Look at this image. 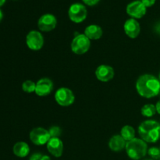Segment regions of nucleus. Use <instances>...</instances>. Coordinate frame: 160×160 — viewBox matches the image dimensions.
Masks as SVG:
<instances>
[{
  "label": "nucleus",
  "instance_id": "nucleus-1",
  "mask_svg": "<svg viewBox=\"0 0 160 160\" xmlns=\"http://www.w3.org/2000/svg\"><path fill=\"white\" fill-rule=\"evenodd\" d=\"M136 89L141 96L153 98L160 93V81L152 74L142 75L136 82Z\"/></svg>",
  "mask_w": 160,
  "mask_h": 160
},
{
  "label": "nucleus",
  "instance_id": "nucleus-2",
  "mask_svg": "<svg viewBox=\"0 0 160 160\" xmlns=\"http://www.w3.org/2000/svg\"><path fill=\"white\" fill-rule=\"evenodd\" d=\"M138 134L146 143H155L160 139V123L156 120H145L139 125Z\"/></svg>",
  "mask_w": 160,
  "mask_h": 160
},
{
  "label": "nucleus",
  "instance_id": "nucleus-3",
  "mask_svg": "<svg viewBox=\"0 0 160 160\" xmlns=\"http://www.w3.org/2000/svg\"><path fill=\"white\" fill-rule=\"evenodd\" d=\"M125 149L128 157L131 159L139 160L148 153V145L142 138H135L133 140L127 142Z\"/></svg>",
  "mask_w": 160,
  "mask_h": 160
},
{
  "label": "nucleus",
  "instance_id": "nucleus-4",
  "mask_svg": "<svg viewBox=\"0 0 160 160\" xmlns=\"http://www.w3.org/2000/svg\"><path fill=\"white\" fill-rule=\"evenodd\" d=\"M91 46L90 39L84 34L75 36L71 42V50L77 55H82L87 52Z\"/></svg>",
  "mask_w": 160,
  "mask_h": 160
},
{
  "label": "nucleus",
  "instance_id": "nucleus-5",
  "mask_svg": "<svg viewBox=\"0 0 160 160\" xmlns=\"http://www.w3.org/2000/svg\"><path fill=\"white\" fill-rule=\"evenodd\" d=\"M68 16L71 21L77 23H81L87 18V9L84 5L81 3H74L69 8Z\"/></svg>",
  "mask_w": 160,
  "mask_h": 160
},
{
  "label": "nucleus",
  "instance_id": "nucleus-6",
  "mask_svg": "<svg viewBox=\"0 0 160 160\" xmlns=\"http://www.w3.org/2000/svg\"><path fill=\"white\" fill-rule=\"evenodd\" d=\"M56 102L61 106H70L74 102L75 96L73 92L67 88H60L55 94Z\"/></svg>",
  "mask_w": 160,
  "mask_h": 160
},
{
  "label": "nucleus",
  "instance_id": "nucleus-7",
  "mask_svg": "<svg viewBox=\"0 0 160 160\" xmlns=\"http://www.w3.org/2000/svg\"><path fill=\"white\" fill-rule=\"evenodd\" d=\"M51 138L48 130L42 128H34L30 132V140L36 145H43L48 143Z\"/></svg>",
  "mask_w": 160,
  "mask_h": 160
},
{
  "label": "nucleus",
  "instance_id": "nucleus-8",
  "mask_svg": "<svg viewBox=\"0 0 160 160\" xmlns=\"http://www.w3.org/2000/svg\"><path fill=\"white\" fill-rule=\"evenodd\" d=\"M26 43L30 49L38 51L44 45V38L39 31H31L26 37Z\"/></svg>",
  "mask_w": 160,
  "mask_h": 160
},
{
  "label": "nucleus",
  "instance_id": "nucleus-9",
  "mask_svg": "<svg viewBox=\"0 0 160 160\" xmlns=\"http://www.w3.org/2000/svg\"><path fill=\"white\" fill-rule=\"evenodd\" d=\"M57 24V20L54 15L50 13H46L42 15L39 18L38 22V27L39 30L44 32H48L55 29Z\"/></svg>",
  "mask_w": 160,
  "mask_h": 160
},
{
  "label": "nucleus",
  "instance_id": "nucleus-10",
  "mask_svg": "<svg viewBox=\"0 0 160 160\" xmlns=\"http://www.w3.org/2000/svg\"><path fill=\"white\" fill-rule=\"evenodd\" d=\"M147 8L141 1H134L128 5L127 12L130 17L134 19H141L145 15Z\"/></svg>",
  "mask_w": 160,
  "mask_h": 160
},
{
  "label": "nucleus",
  "instance_id": "nucleus-11",
  "mask_svg": "<svg viewBox=\"0 0 160 160\" xmlns=\"http://www.w3.org/2000/svg\"><path fill=\"white\" fill-rule=\"evenodd\" d=\"M53 91V83L48 78H42L36 84L35 93L38 96H47Z\"/></svg>",
  "mask_w": 160,
  "mask_h": 160
},
{
  "label": "nucleus",
  "instance_id": "nucleus-12",
  "mask_svg": "<svg viewBox=\"0 0 160 160\" xmlns=\"http://www.w3.org/2000/svg\"><path fill=\"white\" fill-rule=\"evenodd\" d=\"M114 70L112 67L108 65H101L97 67L95 76L98 81L102 82H108L113 78Z\"/></svg>",
  "mask_w": 160,
  "mask_h": 160
},
{
  "label": "nucleus",
  "instance_id": "nucleus-13",
  "mask_svg": "<svg viewBox=\"0 0 160 160\" xmlns=\"http://www.w3.org/2000/svg\"><path fill=\"white\" fill-rule=\"evenodd\" d=\"M47 149L55 157H60L63 152V143L59 138H51L48 142Z\"/></svg>",
  "mask_w": 160,
  "mask_h": 160
},
{
  "label": "nucleus",
  "instance_id": "nucleus-14",
  "mask_svg": "<svg viewBox=\"0 0 160 160\" xmlns=\"http://www.w3.org/2000/svg\"><path fill=\"white\" fill-rule=\"evenodd\" d=\"M123 28L127 35L131 38H136L140 34L141 27L136 19H128L124 23Z\"/></svg>",
  "mask_w": 160,
  "mask_h": 160
},
{
  "label": "nucleus",
  "instance_id": "nucleus-15",
  "mask_svg": "<svg viewBox=\"0 0 160 160\" xmlns=\"http://www.w3.org/2000/svg\"><path fill=\"white\" fill-rule=\"evenodd\" d=\"M127 142L120 134L112 136L109 142V147L112 151L120 152L126 147Z\"/></svg>",
  "mask_w": 160,
  "mask_h": 160
},
{
  "label": "nucleus",
  "instance_id": "nucleus-16",
  "mask_svg": "<svg viewBox=\"0 0 160 160\" xmlns=\"http://www.w3.org/2000/svg\"><path fill=\"white\" fill-rule=\"evenodd\" d=\"M102 29L96 24H91L84 30V34L90 40H98L102 36Z\"/></svg>",
  "mask_w": 160,
  "mask_h": 160
},
{
  "label": "nucleus",
  "instance_id": "nucleus-17",
  "mask_svg": "<svg viewBox=\"0 0 160 160\" xmlns=\"http://www.w3.org/2000/svg\"><path fill=\"white\" fill-rule=\"evenodd\" d=\"M12 152L17 157H26L30 152V147L26 142H19L14 145L13 148H12Z\"/></svg>",
  "mask_w": 160,
  "mask_h": 160
},
{
  "label": "nucleus",
  "instance_id": "nucleus-18",
  "mask_svg": "<svg viewBox=\"0 0 160 160\" xmlns=\"http://www.w3.org/2000/svg\"><path fill=\"white\" fill-rule=\"evenodd\" d=\"M120 135L123 137V138L126 142H129V141L135 138V130L131 126L126 125V126L122 128L121 131H120Z\"/></svg>",
  "mask_w": 160,
  "mask_h": 160
},
{
  "label": "nucleus",
  "instance_id": "nucleus-19",
  "mask_svg": "<svg viewBox=\"0 0 160 160\" xmlns=\"http://www.w3.org/2000/svg\"><path fill=\"white\" fill-rule=\"evenodd\" d=\"M141 112L145 117H152L156 113V106L153 104H146L142 108Z\"/></svg>",
  "mask_w": 160,
  "mask_h": 160
},
{
  "label": "nucleus",
  "instance_id": "nucleus-20",
  "mask_svg": "<svg viewBox=\"0 0 160 160\" xmlns=\"http://www.w3.org/2000/svg\"><path fill=\"white\" fill-rule=\"evenodd\" d=\"M36 88V84L34 81H31V80H28L25 81L22 84V89L23 92H27V93H32V92H35Z\"/></svg>",
  "mask_w": 160,
  "mask_h": 160
},
{
  "label": "nucleus",
  "instance_id": "nucleus-21",
  "mask_svg": "<svg viewBox=\"0 0 160 160\" xmlns=\"http://www.w3.org/2000/svg\"><path fill=\"white\" fill-rule=\"evenodd\" d=\"M148 154L153 159H158L160 158V148L157 147H152L148 149Z\"/></svg>",
  "mask_w": 160,
  "mask_h": 160
},
{
  "label": "nucleus",
  "instance_id": "nucleus-22",
  "mask_svg": "<svg viewBox=\"0 0 160 160\" xmlns=\"http://www.w3.org/2000/svg\"><path fill=\"white\" fill-rule=\"evenodd\" d=\"M48 132H49V134L50 136H51V138H59V136L61 135L62 131H61V129L59 128V127L53 126L49 128Z\"/></svg>",
  "mask_w": 160,
  "mask_h": 160
},
{
  "label": "nucleus",
  "instance_id": "nucleus-23",
  "mask_svg": "<svg viewBox=\"0 0 160 160\" xmlns=\"http://www.w3.org/2000/svg\"><path fill=\"white\" fill-rule=\"evenodd\" d=\"M30 160H51L49 156L42 155L41 153H34L30 158Z\"/></svg>",
  "mask_w": 160,
  "mask_h": 160
},
{
  "label": "nucleus",
  "instance_id": "nucleus-24",
  "mask_svg": "<svg viewBox=\"0 0 160 160\" xmlns=\"http://www.w3.org/2000/svg\"><path fill=\"white\" fill-rule=\"evenodd\" d=\"M144 5H145V7H151L156 2V0H140Z\"/></svg>",
  "mask_w": 160,
  "mask_h": 160
},
{
  "label": "nucleus",
  "instance_id": "nucleus-25",
  "mask_svg": "<svg viewBox=\"0 0 160 160\" xmlns=\"http://www.w3.org/2000/svg\"><path fill=\"white\" fill-rule=\"evenodd\" d=\"M82 1L84 2L86 5H88V6H92L98 4V2H99L100 0H82Z\"/></svg>",
  "mask_w": 160,
  "mask_h": 160
},
{
  "label": "nucleus",
  "instance_id": "nucleus-26",
  "mask_svg": "<svg viewBox=\"0 0 160 160\" xmlns=\"http://www.w3.org/2000/svg\"><path fill=\"white\" fill-rule=\"evenodd\" d=\"M156 112H157L159 114H160V100L159 101H158L157 103H156Z\"/></svg>",
  "mask_w": 160,
  "mask_h": 160
},
{
  "label": "nucleus",
  "instance_id": "nucleus-27",
  "mask_svg": "<svg viewBox=\"0 0 160 160\" xmlns=\"http://www.w3.org/2000/svg\"><path fill=\"white\" fill-rule=\"evenodd\" d=\"M156 32L159 33V34H160V22H159V23H158L157 24H156Z\"/></svg>",
  "mask_w": 160,
  "mask_h": 160
},
{
  "label": "nucleus",
  "instance_id": "nucleus-28",
  "mask_svg": "<svg viewBox=\"0 0 160 160\" xmlns=\"http://www.w3.org/2000/svg\"><path fill=\"white\" fill-rule=\"evenodd\" d=\"M3 18V13H2V11L0 9V22L2 21V20Z\"/></svg>",
  "mask_w": 160,
  "mask_h": 160
},
{
  "label": "nucleus",
  "instance_id": "nucleus-29",
  "mask_svg": "<svg viewBox=\"0 0 160 160\" xmlns=\"http://www.w3.org/2000/svg\"><path fill=\"white\" fill-rule=\"evenodd\" d=\"M5 2H6V0H0V6H3Z\"/></svg>",
  "mask_w": 160,
  "mask_h": 160
},
{
  "label": "nucleus",
  "instance_id": "nucleus-30",
  "mask_svg": "<svg viewBox=\"0 0 160 160\" xmlns=\"http://www.w3.org/2000/svg\"><path fill=\"white\" fill-rule=\"evenodd\" d=\"M145 160H153V159H145Z\"/></svg>",
  "mask_w": 160,
  "mask_h": 160
},
{
  "label": "nucleus",
  "instance_id": "nucleus-31",
  "mask_svg": "<svg viewBox=\"0 0 160 160\" xmlns=\"http://www.w3.org/2000/svg\"><path fill=\"white\" fill-rule=\"evenodd\" d=\"M159 81H160V74H159Z\"/></svg>",
  "mask_w": 160,
  "mask_h": 160
}]
</instances>
